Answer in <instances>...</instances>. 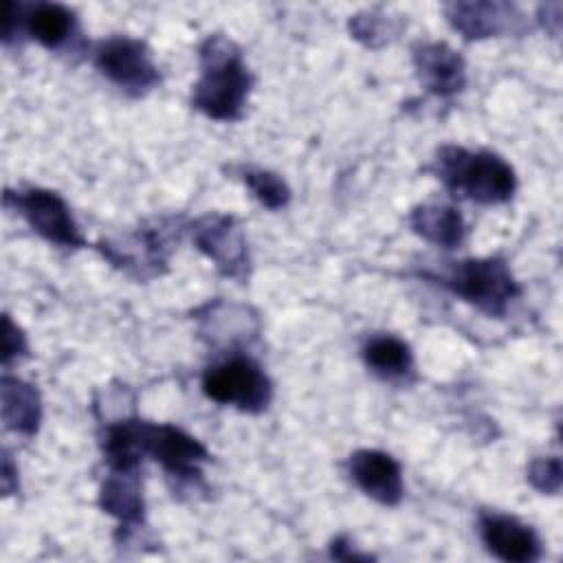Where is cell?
<instances>
[{
    "instance_id": "cell-1",
    "label": "cell",
    "mask_w": 563,
    "mask_h": 563,
    "mask_svg": "<svg viewBox=\"0 0 563 563\" xmlns=\"http://www.w3.org/2000/svg\"><path fill=\"white\" fill-rule=\"evenodd\" d=\"M200 66L202 75L194 86V106L218 121L240 117L251 90V75L238 46L222 35H211L200 46Z\"/></svg>"
},
{
    "instance_id": "cell-2",
    "label": "cell",
    "mask_w": 563,
    "mask_h": 563,
    "mask_svg": "<svg viewBox=\"0 0 563 563\" xmlns=\"http://www.w3.org/2000/svg\"><path fill=\"white\" fill-rule=\"evenodd\" d=\"M438 174L449 189L477 202H506L515 191L512 167L490 152H466L442 147L438 152Z\"/></svg>"
},
{
    "instance_id": "cell-3",
    "label": "cell",
    "mask_w": 563,
    "mask_h": 563,
    "mask_svg": "<svg viewBox=\"0 0 563 563\" xmlns=\"http://www.w3.org/2000/svg\"><path fill=\"white\" fill-rule=\"evenodd\" d=\"M442 284L490 317L504 314L506 306L519 295L508 266L493 257L455 262L451 273L442 277Z\"/></svg>"
},
{
    "instance_id": "cell-4",
    "label": "cell",
    "mask_w": 563,
    "mask_h": 563,
    "mask_svg": "<svg viewBox=\"0 0 563 563\" xmlns=\"http://www.w3.org/2000/svg\"><path fill=\"white\" fill-rule=\"evenodd\" d=\"M205 394L242 411H262L271 402V380L251 358H229L209 367L202 376Z\"/></svg>"
},
{
    "instance_id": "cell-5",
    "label": "cell",
    "mask_w": 563,
    "mask_h": 563,
    "mask_svg": "<svg viewBox=\"0 0 563 563\" xmlns=\"http://www.w3.org/2000/svg\"><path fill=\"white\" fill-rule=\"evenodd\" d=\"M97 68L130 92H145L158 81L156 66L143 42L110 37L97 46Z\"/></svg>"
},
{
    "instance_id": "cell-6",
    "label": "cell",
    "mask_w": 563,
    "mask_h": 563,
    "mask_svg": "<svg viewBox=\"0 0 563 563\" xmlns=\"http://www.w3.org/2000/svg\"><path fill=\"white\" fill-rule=\"evenodd\" d=\"M4 198L15 200V209L48 242H55L59 246L84 244L81 231L75 224L70 209L55 191H48V189H26L18 194L7 191Z\"/></svg>"
},
{
    "instance_id": "cell-7",
    "label": "cell",
    "mask_w": 563,
    "mask_h": 563,
    "mask_svg": "<svg viewBox=\"0 0 563 563\" xmlns=\"http://www.w3.org/2000/svg\"><path fill=\"white\" fill-rule=\"evenodd\" d=\"M139 440L143 453H150L169 473L180 477L198 475V464L207 460L205 446L172 424H152L139 420Z\"/></svg>"
},
{
    "instance_id": "cell-8",
    "label": "cell",
    "mask_w": 563,
    "mask_h": 563,
    "mask_svg": "<svg viewBox=\"0 0 563 563\" xmlns=\"http://www.w3.org/2000/svg\"><path fill=\"white\" fill-rule=\"evenodd\" d=\"M196 246L231 277H240L246 266V246L240 227L227 216H207L194 229Z\"/></svg>"
},
{
    "instance_id": "cell-9",
    "label": "cell",
    "mask_w": 563,
    "mask_h": 563,
    "mask_svg": "<svg viewBox=\"0 0 563 563\" xmlns=\"http://www.w3.org/2000/svg\"><path fill=\"white\" fill-rule=\"evenodd\" d=\"M350 475L365 495L380 504L394 506L402 497L400 466L391 455L383 451H356L350 457Z\"/></svg>"
},
{
    "instance_id": "cell-10",
    "label": "cell",
    "mask_w": 563,
    "mask_h": 563,
    "mask_svg": "<svg viewBox=\"0 0 563 563\" xmlns=\"http://www.w3.org/2000/svg\"><path fill=\"white\" fill-rule=\"evenodd\" d=\"M413 66L424 88L449 97L464 88V59L444 42H424L413 48Z\"/></svg>"
},
{
    "instance_id": "cell-11",
    "label": "cell",
    "mask_w": 563,
    "mask_h": 563,
    "mask_svg": "<svg viewBox=\"0 0 563 563\" xmlns=\"http://www.w3.org/2000/svg\"><path fill=\"white\" fill-rule=\"evenodd\" d=\"M479 530L488 550L501 561L528 563L539 559L541 554V543L537 534L515 517L482 515Z\"/></svg>"
},
{
    "instance_id": "cell-12",
    "label": "cell",
    "mask_w": 563,
    "mask_h": 563,
    "mask_svg": "<svg viewBox=\"0 0 563 563\" xmlns=\"http://www.w3.org/2000/svg\"><path fill=\"white\" fill-rule=\"evenodd\" d=\"M444 11L453 29L466 40L499 35L517 20V9L506 2H453Z\"/></svg>"
},
{
    "instance_id": "cell-13",
    "label": "cell",
    "mask_w": 563,
    "mask_h": 563,
    "mask_svg": "<svg viewBox=\"0 0 563 563\" xmlns=\"http://www.w3.org/2000/svg\"><path fill=\"white\" fill-rule=\"evenodd\" d=\"M42 416L40 396L33 385L2 376V418L11 431L33 435Z\"/></svg>"
},
{
    "instance_id": "cell-14",
    "label": "cell",
    "mask_w": 563,
    "mask_h": 563,
    "mask_svg": "<svg viewBox=\"0 0 563 563\" xmlns=\"http://www.w3.org/2000/svg\"><path fill=\"white\" fill-rule=\"evenodd\" d=\"M411 227L424 240L453 249L464 240L462 216L453 207L444 205H422L411 211Z\"/></svg>"
},
{
    "instance_id": "cell-15",
    "label": "cell",
    "mask_w": 563,
    "mask_h": 563,
    "mask_svg": "<svg viewBox=\"0 0 563 563\" xmlns=\"http://www.w3.org/2000/svg\"><path fill=\"white\" fill-rule=\"evenodd\" d=\"M101 506L123 523H134L143 515V499L134 471H114L101 488Z\"/></svg>"
},
{
    "instance_id": "cell-16",
    "label": "cell",
    "mask_w": 563,
    "mask_h": 563,
    "mask_svg": "<svg viewBox=\"0 0 563 563\" xmlns=\"http://www.w3.org/2000/svg\"><path fill=\"white\" fill-rule=\"evenodd\" d=\"M363 356L367 365L385 378H400L407 372H411V352L407 343H402L396 336H374L365 345Z\"/></svg>"
},
{
    "instance_id": "cell-17",
    "label": "cell",
    "mask_w": 563,
    "mask_h": 563,
    "mask_svg": "<svg viewBox=\"0 0 563 563\" xmlns=\"http://www.w3.org/2000/svg\"><path fill=\"white\" fill-rule=\"evenodd\" d=\"M29 31L44 46H59L73 31V13L62 4L42 2L29 11Z\"/></svg>"
},
{
    "instance_id": "cell-18",
    "label": "cell",
    "mask_w": 563,
    "mask_h": 563,
    "mask_svg": "<svg viewBox=\"0 0 563 563\" xmlns=\"http://www.w3.org/2000/svg\"><path fill=\"white\" fill-rule=\"evenodd\" d=\"M244 183L249 185V189L253 191V196L268 209H279L288 202L290 191L286 187V183L273 174V172H264V169H246L244 172Z\"/></svg>"
},
{
    "instance_id": "cell-19",
    "label": "cell",
    "mask_w": 563,
    "mask_h": 563,
    "mask_svg": "<svg viewBox=\"0 0 563 563\" xmlns=\"http://www.w3.org/2000/svg\"><path fill=\"white\" fill-rule=\"evenodd\" d=\"M350 31L356 40H361L367 46H378L383 42L389 40V35L394 33L389 20L376 11H363L356 13L350 20Z\"/></svg>"
},
{
    "instance_id": "cell-20",
    "label": "cell",
    "mask_w": 563,
    "mask_h": 563,
    "mask_svg": "<svg viewBox=\"0 0 563 563\" xmlns=\"http://www.w3.org/2000/svg\"><path fill=\"white\" fill-rule=\"evenodd\" d=\"M528 479L541 493H556L561 488V462L559 457H539L528 468Z\"/></svg>"
},
{
    "instance_id": "cell-21",
    "label": "cell",
    "mask_w": 563,
    "mask_h": 563,
    "mask_svg": "<svg viewBox=\"0 0 563 563\" xmlns=\"http://www.w3.org/2000/svg\"><path fill=\"white\" fill-rule=\"evenodd\" d=\"M2 363H9L11 356H18L24 352V336L22 332L11 323L9 317L2 319Z\"/></svg>"
},
{
    "instance_id": "cell-22",
    "label": "cell",
    "mask_w": 563,
    "mask_h": 563,
    "mask_svg": "<svg viewBox=\"0 0 563 563\" xmlns=\"http://www.w3.org/2000/svg\"><path fill=\"white\" fill-rule=\"evenodd\" d=\"M13 477V471H11V462H9V455H4V460H2V490H4V495H9V479Z\"/></svg>"
}]
</instances>
